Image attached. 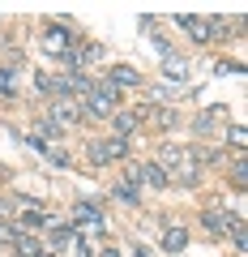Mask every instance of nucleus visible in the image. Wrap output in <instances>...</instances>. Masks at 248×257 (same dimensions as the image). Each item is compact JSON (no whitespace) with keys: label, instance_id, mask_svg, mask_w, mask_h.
Segmentation results:
<instances>
[{"label":"nucleus","instance_id":"f257e3e1","mask_svg":"<svg viewBox=\"0 0 248 257\" xmlns=\"http://www.w3.org/2000/svg\"><path fill=\"white\" fill-rule=\"evenodd\" d=\"M154 163L167 172V180H180V184H197L201 180V163H197L193 146H158Z\"/></svg>","mask_w":248,"mask_h":257},{"label":"nucleus","instance_id":"f03ea898","mask_svg":"<svg viewBox=\"0 0 248 257\" xmlns=\"http://www.w3.org/2000/svg\"><path fill=\"white\" fill-rule=\"evenodd\" d=\"M82 111H86V116H116V111H120V90L107 82V77H94V90L86 94Z\"/></svg>","mask_w":248,"mask_h":257},{"label":"nucleus","instance_id":"7ed1b4c3","mask_svg":"<svg viewBox=\"0 0 248 257\" xmlns=\"http://www.w3.org/2000/svg\"><path fill=\"white\" fill-rule=\"evenodd\" d=\"M47 116H52L60 128H69V124H77V120H86V111H82V103H77L73 94H65V99L52 103V111H47Z\"/></svg>","mask_w":248,"mask_h":257},{"label":"nucleus","instance_id":"20e7f679","mask_svg":"<svg viewBox=\"0 0 248 257\" xmlns=\"http://www.w3.org/2000/svg\"><path fill=\"white\" fill-rule=\"evenodd\" d=\"M73 223H77L82 231H90V236L107 227V223H103V210H99L94 202H77V206H73Z\"/></svg>","mask_w":248,"mask_h":257},{"label":"nucleus","instance_id":"39448f33","mask_svg":"<svg viewBox=\"0 0 248 257\" xmlns=\"http://www.w3.org/2000/svg\"><path fill=\"white\" fill-rule=\"evenodd\" d=\"M43 52H52V56H65V52H73V35H69V26H47L43 30Z\"/></svg>","mask_w":248,"mask_h":257},{"label":"nucleus","instance_id":"423d86ee","mask_svg":"<svg viewBox=\"0 0 248 257\" xmlns=\"http://www.w3.org/2000/svg\"><path fill=\"white\" fill-rule=\"evenodd\" d=\"M163 248L167 253H184V248H188V231H184L180 223H163Z\"/></svg>","mask_w":248,"mask_h":257},{"label":"nucleus","instance_id":"0eeeda50","mask_svg":"<svg viewBox=\"0 0 248 257\" xmlns=\"http://www.w3.org/2000/svg\"><path fill=\"white\" fill-rule=\"evenodd\" d=\"M35 133H39V142H43V146H60V138H65V128L56 124L52 116H39V124H35Z\"/></svg>","mask_w":248,"mask_h":257},{"label":"nucleus","instance_id":"6e6552de","mask_svg":"<svg viewBox=\"0 0 248 257\" xmlns=\"http://www.w3.org/2000/svg\"><path fill=\"white\" fill-rule=\"evenodd\" d=\"M111 193H116V202H124V206H137V202H141V184L129 180V176L116 180V189H111Z\"/></svg>","mask_w":248,"mask_h":257},{"label":"nucleus","instance_id":"1a4fd4ad","mask_svg":"<svg viewBox=\"0 0 248 257\" xmlns=\"http://www.w3.org/2000/svg\"><path fill=\"white\" fill-rule=\"evenodd\" d=\"M107 82L116 86V90H120V86H141V73L133 69V64H116V69L107 73Z\"/></svg>","mask_w":248,"mask_h":257},{"label":"nucleus","instance_id":"9d476101","mask_svg":"<svg viewBox=\"0 0 248 257\" xmlns=\"http://www.w3.org/2000/svg\"><path fill=\"white\" fill-rule=\"evenodd\" d=\"M111 124H116V138H129L133 128L141 124V111H116V116H111Z\"/></svg>","mask_w":248,"mask_h":257},{"label":"nucleus","instance_id":"9b49d317","mask_svg":"<svg viewBox=\"0 0 248 257\" xmlns=\"http://www.w3.org/2000/svg\"><path fill=\"white\" fill-rule=\"evenodd\" d=\"M163 73L180 82V77H188V73H193V64L184 60V56H175V52H171V56H163Z\"/></svg>","mask_w":248,"mask_h":257},{"label":"nucleus","instance_id":"f8f14e48","mask_svg":"<svg viewBox=\"0 0 248 257\" xmlns=\"http://www.w3.org/2000/svg\"><path fill=\"white\" fill-rule=\"evenodd\" d=\"M180 26L188 30L197 43H210V39H214V35H210V22H205V18H180Z\"/></svg>","mask_w":248,"mask_h":257},{"label":"nucleus","instance_id":"ddd939ff","mask_svg":"<svg viewBox=\"0 0 248 257\" xmlns=\"http://www.w3.org/2000/svg\"><path fill=\"white\" fill-rule=\"evenodd\" d=\"M141 184H150V189H167V172L158 163H141Z\"/></svg>","mask_w":248,"mask_h":257},{"label":"nucleus","instance_id":"4468645a","mask_svg":"<svg viewBox=\"0 0 248 257\" xmlns=\"http://www.w3.org/2000/svg\"><path fill=\"white\" fill-rule=\"evenodd\" d=\"M13 248H18V257H43V244H39L35 236H18Z\"/></svg>","mask_w":248,"mask_h":257},{"label":"nucleus","instance_id":"2eb2a0df","mask_svg":"<svg viewBox=\"0 0 248 257\" xmlns=\"http://www.w3.org/2000/svg\"><path fill=\"white\" fill-rule=\"evenodd\" d=\"M231 189L235 193H244L248 189V163H244V155L235 159V167H231Z\"/></svg>","mask_w":248,"mask_h":257},{"label":"nucleus","instance_id":"dca6fc26","mask_svg":"<svg viewBox=\"0 0 248 257\" xmlns=\"http://www.w3.org/2000/svg\"><path fill=\"white\" fill-rule=\"evenodd\" d=\"M86 159H90L94 167H103V163H111V155H107V142H90V150H86Z\"/></svg>","mask_w":248,"mask_h":257},{"label":"nucleus","instance_id":"f3484780","mask_svg":"<svg viewBox=\"0 0 248 257\" xmlns=\"http://www.w3.org/2000/svg\"><path fill=\"white\" fill-rule=\"evenodd\" d=\"M227 142L239 150V155H244V146H248V128H244V124H231V128H227Z\"/></svg>","mask_w":248,"mask_h":257},{"label":"nucleus","instance_id":"a211bd4d","mask_svg":"<svg viewBox=\"0 0 248 257\" xmlns=\"http://www.w3.org/2000/svg\"><path fill=\"white\" fill-rule=\"evenodd\" d=\"M129 150H133L129 138H107V155L111 159H129Z\"/></svg>","mask_w":248,"mask_h":257},{"label":"nucleus","instance_id":"6ab92c4d","mask_svg":"<svg viewBox=\"0 0 248 257\" xmlns=\"http://www.w3.org/2000/svg\"><path fill=\"white\" fill-rule=\"evenodd\" d=\"M222 111H227V107H210L205 116H197V133H210V128H214V120H218Z\"/></svg>","mask_w":248,"mask_h":257},{"label":"nucleus","instance_id":"aec40b11","mask_svg":"<svg viewBox=\"0 0 248 257\" xmlns=\"http://www.w3.org/2000/svg\"><path fill=\"white\" fill-rule=\"evenodd\" d=\"M18 94V86H13V73L9 69H0V99H13Z\"/></svg>","mask_w":248,"mask_h":257},{"label":"nucleus","instance_id":"412c9836","mask_svg":"<svg viewBox=\"0 0 248 257\" xmlns=\"http://www.w3.org/2000/svg\"><path fill=\"white\" fill-rule=\"evenodd\" d=\"M150 111H154V124L158 128H171L175 124V111H167V107H150Z\"/></svg>","mask_w":248,"mask_h":257},{"label":"nucleus","instance_id":"4be33fe9","mask_svg":"<svg viewBox=\"0 0 248 257\" xmlns=\"http://www.w3.org/2000/svg\"><path fill=\"white\" fill-rule=\"evenodd\" d=\"M73 257H94V244H90V240H77V244H73Z\"/></svg>","mask_w":248,"mask_h":257},{"label":"nucleus","instance_id":"5701e85b","mask_svg":"<svg viewBox=\"0 0 248 257\" xmlns=\"http://www.w3.org/2000/svg\"><path fill=\"white\" fill-rule=\"evenodd\" d=\"M18 236H22V231H13L9 223H0V244H13V240H18Z\"/></svg>","mask_w":248,"mask_h":257},{"label":"nucleus","instance_id":"b1692460","mask_svg":"<svg viewBox=\"0 0 248 257\" xmlns=\"http://www.w3.org/2000/svg\"><path fill=\"white\" fill-rule=\"evenodd\" d=\"M231 240H235V248H248V231H244V223H239V227L231 231Z\"/></svg>","mask_w":248,"mask_h":257},{"label":"nucleus","instance_id":"393cba45","mask_svg":"<svg viewBox=\"0 0 248 257\" xmlns=\"http://www.w3.org/2000/svg\"><path fill=\"white\" fill-rule=\"evenodd\" d=\"M43 257H52V253H43Z\"/></svg>","mask_w":248,"mask_h":257}]
</instances>
